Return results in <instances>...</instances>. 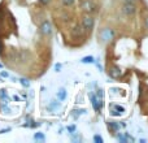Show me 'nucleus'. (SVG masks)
Returning a JSON list of instances; mask_svg holds the SVG:
<instances>
[{
    "label": "nucleus",
    "mask_w": 148,
    "mask_h": 143,
    "mask_svg": "<svg viewBox=\"0 0 148 143\" xmlns=\"http://www.w3.org/2000/svg\"><path fill=\"white\" fill-rule=\"evenodd\" d=\"M113 31L110 30V29H103L101 31H100V38L103 39L104 42H109L110 39H113Z\"/></svg>",
    "instance_id": "f257e3e1"
},
{
    "label": "nucleus",
    "mask_w": 148,
    "mask_h": 143,
    "mask_svg": "<svg viewBox=\"0 0 148 143\" xmlns=\"http://www.w3.org/2000/svg\"><path fill=\"white\" fill-rule=\"evenodd\" d=\"M123 13L127 16H131L135 13V5L131 1H126V4L123 5Z\"/></svg>",
    "instance_id": "f03ea898"
},
{
    "label": "nucleus",
    "mask_w": 148,
    "mask_h": 143,
    "mask_svg": "<svg viewBox=\"0 0 148 143\" xmlns=\"http://www.w3.org/2000/svg\"><path fill=\"white\" fill-rule=\"evenodd\" d=\"M34 139L35 141H44V135L42 133H36V134H34Z\"/></svg>",
    "instance_id": "f8f14e48"
},
{
    "label": "nucleus",
    "mask_w": 148,
    "mask_h": 143,
    "mask_svg": "<svg viewBox=\"0 0 148 143\" xmlns=\"http://www.w3.org/2000/svg\"><path fill=\"white\" fill-rule=\"evenodd\" d=\"M68 130L70 131V133H74V131H75V126H68Z\"/></svg>",
    "instance_id": "6ab92c4d"
},
{
    "label": "nucleus",
    "mask_w": 148,
    "mask_h": 143,
    "mask_svg": "<svg viewBox=\"0 0 148 143\" xmlns=\"http://www.w3.org/2000/svg\"><path fill=\"white\" fill-rule=\"evenodd\" d=\"M0 68H3V65H1V64H0Z\"/></svg>",
    "instance_id": "bb28decb"
},
{
    "label": "nucleus",
    "mask_w": 148,
    "mask_h": 143,
    "mask_svg": "<svg viewBox=\"0 0 148 143\" xmlns=\"http://www.w3.org/2000/svg\"><path fill=\"white\" fill-rule=\"evenodd\" d=\"M56 105H57V103H56V102L51 103V104H49V105H48V109H53V108H55V107H56Z\"/></svg>",
    "instance_id": "a211bd4d"
},
{
    "label": "nucleus",
    "mask_w": 148,
    "mask_h": 143,
    "mask_svg": "<svg viewBox=\"0 0 148 143\" xmlns=\"http://www.w3.org/2000/svg\"><path fill=\"white\" fill-rule=\"evenodd\" d=\"M20 82H21V85H22L23 87H29V86H30V81H29V79H26V78H21Z\"/></svg>",
    "instance_id": "9b49d317"
},
{
    "label": "nucleus",
    "mask_w": 148,
    "mask_h": 143,
    "mask_svg": "<svg viewBox=\"0 0 148 143\" xmlns=\"http://www.w3.org/2000/svg\"><path fill=\"white\" fill-rule=\"evenodd\" d=\"M82 63H90V64H92V63H95V59H94V56H86V57H83V59L81 60Z\"/></svg>",
    "instance_id": "9d476101"
},
{
    "label": "nucleus",
    "mask_w": 148,
    "mask_h": 143,
    "mask_svg": "<svg viewBox=\"0 0 148 143\" xmlns=\"http://www.w3.org/2000/svg\"><path fill=\"white\" fill-rule=\"evenodd\" d=\"M1 77H5V78H7V77H8V73H7V72H1Z\"/></svg>",
    "instance_id": "b1692460"
},
{
    "label": "nucleus",
    "mask_w": 148,
    "mask_h": 143,
    "mask_svg": "<svg viewBox=\"0 0 148 143\" xmlns=\"http://www.w3.org/2000/svg\"><path fill=\"white\" fill-rule=\"evenodd\" d=\"M108 125H109V128L112 129V130H114V131L120 129V126H118V125H117V124H116V122H113V121H110V122L108 124Z\"/></svg>",
    "instance_id": "ddd939ff"
},
{
    "label": "nucleus",
    "mask_w": 148,
    "mask_h": 143,
    "mask_svg": "<svg viewBox=\"0 0 148 143\" xmlns=\"http://www.w3.org/2000/svg\"><path fill=\"white\" fill-rule=\"evenodd\" d=\"M110 76L113 77V78H117V77L121 76V69L118 67H113L112 70H110Z\"/></svg>",
    "instance_id": "0eeeda50"
},
{
    "label": "nucleus",
    "mask_w": 148,
    "mask_h": 143,
    "mask_svg": "<svg viewBox=\"0 0 148 143\" xmlns=\"http://www.w3.org/2000/svg\"><path fill=\"white\" fill-rule=\"evenodd\" d=\"M117 139H118V141H122V142L126 141V138H125V137H122V135H117Z\"/></svg>",
    "instance_id": "aec40b11"
},
{
    "label": "nucleus",
    "mask_w": 148,
    "mask_h": 143,
    "mask_svg": "<svg viewBox=\"0 0 148 143\" xmlns=\"http://www.w3.org/2000/svg\"><path fill=\"white\" fill-rule=\"evenodd\" d=\"M94 8H95V5H94V3H92L91 0H86V1L83 3V9L86 10V12H92Z\"/></svg>",
    "instance_id": "423d86ee"
},
{
    "label": "nucleus",
    "mask_w": 148,
    "mask_h": 143,
    "mask_svg": "<svg viewBox=\"0 0 148 143\" xmlns=\"http://www.w3.org/2000/svg\"><path fill=\"white\" fill-rule=\"evenodd\" d=\"M52 29H51V23L48 22V21H44L43 23H42V33L46 34V35H48V34H51Z\"/></svg>",
    "instance_id": "20e7f679"
},
{
    "label": "nucleus",
    "mask_w": 148,
    "mask_h": 143,
    "mask_svg": "<svg viewBox=\"0 0 148 143\" xmlns=\"http://www.w3.org/2000/svg\"><path fill=\"white\" fill-rule=\"evenodd\" d=\"M49 1H51V0H40V3H42V4H44V5H47Z\"/></svg>",
    "instance_id": "5701e85b"
},
{
    "label": "nucleus",
    "mask_w": 148,
    "mask_h": 143,
    "mask_svg": "<svg viewBox=\"0 0 148 143\" xmlns=\"http://www.w3.org/2000/svg\"><path fill=\"white\" fill-rule=\"evenodd\" d=\"M126 1H131V3H133V1H134V0H126Z\"/></svg>",
    "instance_id": "a878e982"
},
{
    "label": "nucleus",
    "mask_w": 148,
    "mask_h": 143,
    "mask_svg": "<svg viewBox=\"0 0 148 143\" xmlns=\"http://www.w3.org/2000/svg\"><path fill=\"white\" fill-rule=\"evenodd\" d=\"M0 98H7V92H5V90H0Z\"/></svg>",
    "instance_id": "f3484780"
},
{
    "label": "nucleus",
    "mask_w": 148,
    "mask_h": 143,
    "mask_svg": "<svg viewBox=\"0 0 148 143\" xmlns=\"http://www.w3.org/2000/svg\"><path fill=\"white\" fill-rule=\"evenodd\" d=\"M64 5H73L74 4V0H62Z\"/></svg>",
    "instance_id": "4468645a"
},
{
    "label": "nucleus",
    "mask_w": 148,
    "mask_h": 143,
    "mask_svg": "<svg viewBox=\"0 0 148 143\" xmlns=\"http://www.w3.org/2000/svg\"><path fill=\"white\" fill-rule=\"evenodd\" d=\"M57 98H59L60 100H64L65 98H66V91H65V89H60L59 91H57Z\"/></svg>",
    "instance_id": "1a4fd4ad"
},
{
    "label": "nucleus",
    "mask_w": 148,
    "mask_h": 143,
    "mask_svg": "<svg viewBox=\"0 0 148 143\" xmlns=\"http://www.w3.org/2000/svg\"><path fill=\"white\" fill-rule=\"evenodd\" d=\"M94 141L96 142V143H101L103 142V138H101V137H99V135H95L94 137Z\"/></svg>",
    "instance_id": "2eb2a0df"
},
{
    "label": "nucleus",
    "mask_w": 148,
    "mask_h": 143,
    "mask_svg": "<svg viewBox=\"0 0 148 143\" xmlns=\"http://www.w3.org/2000/svg\"><path fill=\"white\" fill-rule=\"evenodd\" d=\"M7 131H10V128H7V129H3V130H0V134H4V133H7Z\"/></svg>",
    "instance_id": "412c9836"
},
{
    "label": "nucleus",
    "mask_w": 148,
    "mask_h": 143,
    "mask_svg": "<svg viewBox=\"0 0 148 143\" xmlns=\"http://www.w3.org/2000/svg\"><path fill=\"white\" fill-rule=\"evenodd\" d=\"M79 29H81V28H79V26H77L75 30H74V35H77V34H78V35H81V34H82V30H79Z\"/></svg>",
    "instance_id": "dca6fc26"
},
{
    "label": "nucleus",
    "mask_w": 148,
    "mask_h": 143,
    "mask_svg": "<svg viewBox=\"0 0 148 143\" xmlns=\"http://www.w3.org/2000/svg\"><path fill=\"white\" fill-rule=\"evenodd\" d=\"M90 98H91V102H92V105H94V109L95 111H100L101 109V105H100V103H99V99H97L95 95H90Z\"/></svg>",
    "instance_id": "39448f33"
},
{
    "label": "nucleus",
    "mask_w": 148,
    "mask_h": 143,
    "mask_svg": "<svg viewBox=\"0 0 148 143\" xmlns=\"http://www.w3.org/2000/svg\"><path fill=\"white\" fill-rule=\"evenodd\" d=\"M146 26H147V29H148V18L146 20Z\"/></svg>",
    "instance_id": "393cba45"
},
{
    "label": "nucleus",
    "mask_w": 148,
    "mask_h": 143,
    "mask_svg": "<svg viewBox=\"0 0 148 143\" xmlns=\"http://www.w3.org/2000/svg\"><path fill=\"white\" fill-rule=\"evenodd\" d=\"M55 69H56V72H60V69H61V64H56L55 65Z\"/></svg>",
    "instance_id": "4be33fe9"
},
{
    "label": "nucleus",
    "mask_w": 148,
    "mask_h": 143,
    "mask_svg": "<svg viewBox=\"0 0 148 143\" xmlns=\"http://www.w3.org/2000/svg\"><path fill=\"white\" fill-rule=\"evenodd\" d=\"M125 112V108L123 107H120V105H114V107H113V115L114 116H118L120 115V113H123Z\"/></svg>",
    "instance_id": "6e6552de"
},
{
    "label": "nucleus",
    "mask_w": 148,
    "mask_h": 143,
    "mask_svg": "<svg viewBox=\"0 0 148 143\" xmlns=\"http://www.w3.org/2000/svg\"><path fill=\"white\" fill-rule=\"evenodd\" d=\"M83 28L86 29V30H91L92 28H94V18L91 17H84L83 18Z\"/></svg>",
    "instance_id": "7ed1b4c3"
}]
</instances>
